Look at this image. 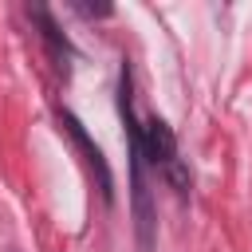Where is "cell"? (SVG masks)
<instances>
[{
  "label": "cell",
  "mask_w": 252,
  "mask_h": 252,
  "mask_svg": "<svg viewBox=\"0 0 252 252\" xmlns=\"http://www.w3.org/2000/svg\"><path fill=\"white\" fill-rule=\"evenodd\" d=\"M59 122H63V130H67V134H71V138L79 142V150L87 154V161H91V169L98 173V185H102V197L110 201V169H106V161H102V150H98V146H94V142H91V138L83 134V126H79V118H75V114H67V110H63V114H59Z\"/></svg>",
  "instance_id": "obj_2"
},
{
  "label": "cell",
  "mask_w": 252,
  "mask_h": 252,
  "mask_svg": "<svg viewBox=\"0 0 252 252\" xmlns=\"http://www.w3.org/2000/svg\"><path fill=\"white\" fill-rule=\"evenodd\" d=\"M32 16L39 20V28H43V39L51 43V51H55V55H67L71 47H67V39L59 35V28L51 24V16H47V8H32Z\"/></svg>",
  "instance_id": "obj_3"
},
{
  "label": "cell",
  "mask_w": 252,
  "mask_h": 252,
  "mask_svg": "<svg viewBox=\"0 0 252 252\" xmlns=\"http://www.w3.org/2000/svg\"><path fill=\"white\" fill-rule=\"evenodd\" d=\"M142 158L154 161V165H161V169H169L177 161V138H173V130L158 114L142 126Z\"/></svg>",
  "instance_id": "obj_1"
}]
</instances>
